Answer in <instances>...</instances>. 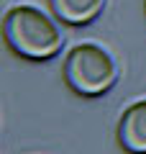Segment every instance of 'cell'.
Instances as JSON below:
<instances>
[{"label":"cell","instance_id":"1","mask_svg":"<svg viewBox=\"0 0 146 154\" xmlns=\"http://www.w3.org/2000/svg\"><path fill=\"white\" fill-rule=\"evenodd\" d=\"M3 36L13 54L31 62H46L62 49L59 26L33 5L11 8L3 18Z\"/></svg>","mask_w":146,"mask_h":154},{"label":"cell","instance_id":"2","mask_svg":"<svg viewBox=\"0 0 146 154\" xmlns=\"http://www.w3.org/2000/svg\"><path fill=\"white\" fill-rule=\"evenodd\" d=\"M64 80L82 98L105 95L118 80L113 57L97 44H80L64 57Z\"/></svg>","mask_w":146,"mask_h":154},{"label":"cell","instance_id":"3","mask_svg":"<svg viewBox=\"0 0 146 154\" xmlns=\"http://www.w3.org/2000/svg\"><path fill=\"white\" fill-rule=\"evenodd\" d=\"M118 144L128 154H146V100L123 110L118 121Z\"/></svg>","mask_w":146,"mask_h":154},{"label":"cell","instance_id":"4","mask_svg":"<svg viewBox=\"0 0 146 154\" xmlns=\"http://www.w3.org/2000/svg\"><path fill=\"white\" fill-rule=\"evenodd\" d=\"M105 0H49V8L64 26H87L92 23Z\"/></svg>","mask_w":146,"mask_h":154}]
</instances>
